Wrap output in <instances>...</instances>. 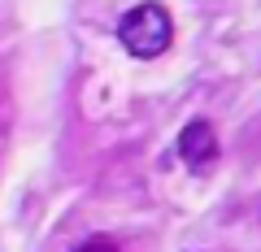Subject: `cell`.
Here are the masks:
<instances>
[{
	"label": "cell",
	"mask_w": 261,
	"mask_h": 252,
	"mask_svg": "<svg viewBox=\"0 0 261 252\" xmlns=\"http://www.w3.org/2000/svg\"><path fill=\"white\" fill-rule=\"evenodd\" d=\"M118 39H122V48L126 52H135V57H161L170 48V39H174V26H170V13L161 9V5H135V9H126L122 13V22H118Z\"/></svg>",
	"instance_id": "cell-1"
},
{
	"label": "cell",
	"mask_w": 261,
	"mask_h": 252,
	"mask_svg": "<svg viewBox=\"0 0 261 252\" xmlns=\"http://www.w3.org/2000/svg\"><path fill=\"white\" fill-rule=\"evenodd\" d=\"M79 252H118V248H113V243H105V239H92V243H83Z\"/></svg>",
	"instance_id": "cell-3"
},
{
	"label": "cell",
	"mask_w": 261,
	"mask_h": 252,
	"mask_svg": "<svg viewBox=\"0 0 261 252\" xmlns=\"http://www.w3.org/2000/svg\"><path fill=\"white\" fill-rule=\"evenodd\" d=\"M178 157L187 165H196V170H205L209 161H218V135H214V126L205 118H196V122L183 126V135H178Z\"/></svg>",
	"instance_id": "cell-2"
}]
</instances>
